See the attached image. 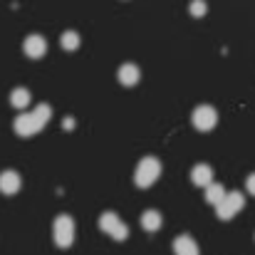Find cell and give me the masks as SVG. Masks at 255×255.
Masks as SVG:
<instances>
[{
  "label": "cell",
  "mask_w": 255,
  "mask_h": 255,
  "mask_svg": "<svg viewBox=\"0 0 255 255\" xmlns=\"http://www.w3.org/2000/svg\"><path fill=\"white\" fill-rule=\"evenodd\" d=\"M50 117H52L50 104H37L32 112H25L15 119V131L20 136H32V134L42 131V127L50 122Z\"/></svg>",
  "instance_id": "1"
},
{
  "label": "cell",
  "mask_w": 255,
  "mask_h": 255,
  "mask_svg": "<svg viewBox=\"0 0 255 255\" xmlns=\"http://www.w3.org/2000/svg\"><path fill=\"white\" fill-rule=\"evenodd\" d=\"M161 178V161L156 156H144L134 171V183L139 188H149Z\"/></svg>",
  "instance_id": "2"
},
{
  "label": "cell",
  "mask_w": 255,
  "mask_h": 255,
  "mask_svg": "<svg viewBox=\"0 0 255 255\" xmlns=\"http://www.w3.org/2000/svg\"><path fill=\"white\" fill-rule=\"evenodd\" d=\"M52 238L60 248H70L75 243V218L62 213L52 221Z\"/></svg>",
  "instance_id": "3"
},
{
  "label": "cell",
  "mask_w": 255,
  "mask_h": 255,
  "mask_svg": "<svg viewBox=\"0 0 255 255\" xmlns=\"http://www.w3.org/2000/svg\"><path fill=\"white\" fill-rule=\"evenodd\" d=\"M243 206H246L243 193L233 191V193H226V196H223V201L216 206V213H218L221 221H231L233 216H238V213L243 211Z\"/></svg>",
  "instance_id": "4"
},
{
  "label": "cell",
  "mask_w": 255,
  "mask_h": 255,
  "mask_svg": "<svg viewBox=\"0 0 255 255\" xmlns=\"http://www.w3.org/2000/svg\"><path fill=\"white\" fill-rule=\"evenodd\" d=\"M191 124H193L198 131H211V129H216V124H218V112H216L213 107H208V104H201V107L193 109Z\"/></svg>",
  "instance_id": "5"
},
{
  "label": "cell",
  "mask_w": 255,
  "mask_h": 255,
  "mask_svg": "<svg viewBox=\"0 0 255 255\" xmlns=\"http://www.w3.org/2000/svg\"><path fill=\"white\" fill-rule=\"evenodd\" d=\"M22 50H25V55L30 60H40L47 52V40L42 35H27L25 42H22Z\"/></svg>",
  "instance_id": "6"
},
{
  "label": "cell",
  "mask_w": 255,
  "mask_h": 255,
  "mask_svg": "<svg viewBox=\"0 0 255 255\" xmlns=\"http://www.w3.org/2000/svg\"><path fill=\"white\" fill-rule=\"evenodd\" d=\"M117 77H119V82L124 87H136L139 80H141V70H139V65H134V62H124V65L119 67Z\"/></svg>",
  "instance_id": "7"
},
{
  "label": "cell",
  "mask_w": 255,
  "mask_h": 255,
  "mask_svg": "<svg viewBox=\"0 0 255 255\" xmlns=\"http://www.w3.org/2000/svg\"><path fill=\"white\" fill-rule=\"evenodd\" d=\"M20 173L17 171H2L0 173V193H5V196H12V193H17L20 191Z\"/></svg>",
  "instance_id": "8"
},
{
  "label": "cell",
  "mask_w": 255,
  "mask_h": 255,
  "mask_svg": "<svg viewBox=\"0 0 255 255\" xmlns=\"http://www.w3.org/2000/svg\"><path fill=\"white\" fill-rule=\"evenodd\" d=\"M173 253L176 255H201V251H198V243L191 236H178L173 241Z\"/></svg>",
  "instance_id": "9"
},
{
  "label": "cell",
  "mask_w": 255,
  "mask_h": 255,
  "mask_svg": "<svg viewBox=\"0 0 255 255\" xmlns=\"http://www.w3.org/2000/svg\"><path fill=\"white\" fill-rule=\"evenodd\" d=\"M191 181H193V186H211L213 183V169L208 166V164H198V166H193L191 171Z\"/></svg>",
  "instance_id": "10"
},
{
  "label": "cell",
  "mask_w": 255,
  "mask_h": 255,
  "mask_svg": "<svg viewBox=\"0 0 255 255\" xmlns=\"http://www.w3.org/2000/svg\"><path fill=\"white\" fill-rule=\"evenodd\" d=\"M161 223H164V218H161V213H159V211L149 208V211H144V213H141V228H144V231L156 233V231L161 228Z\"/></svg>",
  "instance_id": "11"
},
{
  "label": "cell",
  "mask_w": 255,
  "mask_h": 255,
  "mask_svg": "<svg viewBox=\"0 0 255 255\" xmlns=\"http://www.w3.org/2000/svg\"><path fill=\"white\" fill-rule=\"evenodd\" d=\"M10 104H12L15 109H25V107L30 104V92H27L25 87L12 89V92H10Z\"/></svg>",
  "instance_id": "12"
},
{
  "label": "cell",
  "mask_w": 255,
  "mask_h": 255,
  "mask_svg": "<svg viewBox=\"0 0 255 255\" xmlns=\"http://www.w3.org/2000/svg\"><path fill=\"white\" fill-rule=\"evenodd\" d=\"M119 223H122V218H119L114 211H107V213L99 216V228H102L104 233H109V236H112V231H114Z\"/></svg>",
  "instance_id": "13"
},
{
  "label": "cell",
  "mask_w": 255,
  "mask_h": 255,
  "mask_svg": "<svg viewBox=\"0 0 255 255\" xmlns=\"http://www.w3.org/2000/svg\"><path fill=\"white\" fill-rule=\"evenodd\" d=\"M223 196H226V191H223L221 183H211V186H206V203L218 206V203L223 201Z\"/></svg>",
  "instance_id": "14"
},
{
  "label": "cell",
  "mask_w": 255,
  "mask_h": 255,
  "mask_svg": "<svg viewBox=\"0 0 255 255\" xmlns=\"http://www.w3.org/2000/svg\"><path fill=\"white\" fill-rule=\"evenodd\" d=\"M60 45H62L67 52H72V50H77V47H80V35H77L75 30H67V32L60 37Z\"/></svg>",
  "instance_id": "15"
},
{
  "label": "cell",
  "mask_w": 255,
  "mask_h": 255,
  "mask_svg": "<svg viewBox=\"0 0 255 255\" xmlns=\"http://www.w3.org/2000/svg\"><path fill=\"white\" fill-rule=\"evenodd\" d=\"M206 10H208L206 0H191V2H188V12H191L193 17H203Z\"/></svg>",
  "instance_id": "16"
},
{
  "label": "cell",
  "mask_w": 255,
  "mask_h": 255,
  "mask_svg": "<svg viewBox=\"0 0 255 255\" xmlns=\"http://www.w3.org/2000/svg\"><path fill=\"white\" fill-rule=\"evenodd\" d=\"M127 236H129V228H127V223H119V226L112 231V238H114V241H127Z\"/></svg>",
  "instance_id": "17"
},
{
  "label": "cell",
  "mask_w": 255,
  "mask_h": 255,
  "mask_svg": "<svg viewBox=\"0 0 255 255\" xmlns=\"http://www.w3.org/2000/svg\"><path fill=\"white\" fill-rule=\"evenodd\" d=\"M246 188H248L251 196H255V173H251V176L246 178Z\"/></svg>",
  "instance_id": "18"
}]
</instances>
